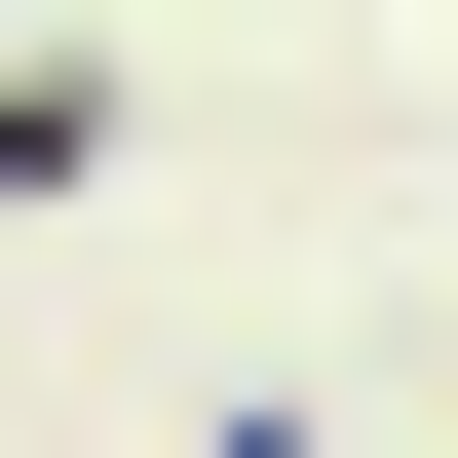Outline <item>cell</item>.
Listing matches in <instances>:
<instances>
[{
	"mask_svg": "<svg viewBox=\"0 0 458 458\" xmlns=\"http://www.w3.org/2000/svg\"><path fill=\"white\" fill-rule=\"evenodd\" d=\"M191 458H344V420H306V382H229V420H191Z\"/></svg>",
	"mask_w": 458,
	"mask_h": 458,
	"instance_id": "obj_2",
	"label": "cell"
},
{
	"mask_svg": "<svg viewBox=\"0 0 458 458\" xmlns=\"http://www.w3.org/2000/svg\"><path fill=\"white\" fill-rule=\"evenodd\" d=\"M114 114H153L114 38H0V191H114Z\"/></svg>",
	"mask_w": 458,
	"mask_h": 458,
	"instance_id": "obj_1",
	"label": "cell"
}]
</instances>
